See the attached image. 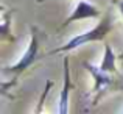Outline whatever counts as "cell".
Masks as SVG:
<instances>
[{"label": "cell", "instance_id": "1", "mask_svg": "<svg viewBox=\"0 0 123 114\" xmlns=\"http://www.w3.org/2000/svg\"><path fill=\"white\" fill-rule=\"evenodd\" d=\"M112 28H114L112 20H111V17L106 14L105 17H103L93 28L84 31V33H81V34H76V36H73L66 45H62V47H58V48H55V50H51V55L61 53V52H70V50H73V48L80 47V45L87 44V42L101 41V39H105L109 33H111Z\"/></svg>", "mask_w": 123, "mask_h": 114}, {"label": "cell", "instance_id": "2", "mask_svg": "<svg viewBox=\"0 0 123 114\" xmlns=\"http://www.w3.org/2000/svg\"><path fill=\"white\" fill-rule=\"evenodd\" d=\"M37 50H39V41H37V34H36V30H34V28H31V39H30V44H28L27 52L22 55V58L14 64V66L8 67V70L16 72V74L27 70L28 67H30L31 64H33L34 61L37 60Z\"/></svg>", "mask_w": 123, "mask_h": 114}, {"label": "cell", "instance_id": "3", "mask_svg": "<svg viewBox=\"0 0 123 114\" xmlns=\"http://www.w3.org/2000/svg\"><path fill=\"white\" fill-rule=\"evenodd\" d=\"M98 16H100V11H98V8H97L95 5L86 2V0H80L78 5L75 6V9L70 13V16L66 19V22L62 24V27H67V25H70L72 22H75V20L93 19V17H98Z\"/></svg>", "mask_w": 123, "mask_h": 114}, {"label": "cell", "instance_id": "4", "mask_svg": "<svg viewBox=\"0 0 123 114\" xmlns=\"http://www.w3.org/2000/svg\"><path fill=\"white\" fill-rule=\"evenodd\" d=\"M72 89L70 83V69H69V58H64V84L62 91L59 95V105H58V113L59 114H67L69 113V94Z\"/></svg>", "mask_w": 123, "mask_h": 114}, {"label": "cell", "instance_id": "5", "mask_svg": "<svg viewBox=\"0 0 123 114\" xmlns=\"http://www.w3.org/2000/svg\"><path fill=\"white\" fill-rule=\"evenodd\" d=\"M84 67L89 70L90 75H92V77H93V80H95V84H93V91H95L97 94H101L103 91H105L106 87H108L109 84L112 83V78L108 75V72L101 70L100 67H95V66H92V64H89V63H84Z\"/></svg>", "mask_w": 123, "mask_h": 114}, {"label": "cell", "instance_id": "6", "mask_svg": "<svg viewBox=\"0 0 123 114\" xmlns=\"http://www.w3.org/2000/svg\"><path fill=\"white\" fill-rule=\"evenodd\" d=\"M115 61H117V56L112 52V47L106 42L105 44V55H103V61L100 64V69L105 70L108 74H112L117 70V66H115Z\"/></svg>", "mask_w": 123, "mask_h": 114}, {"label": "cell", "instance_id": "7", "mask_svg": "<svg viewBox=\"0 0 123 114\" xmlns=\"http://www.w3.org/2000/svg\"><path fill=\"white\" fill-rule=\"evenodd\" d=\"M9 13H5L3 14V24H2V34L3 38H6L9 34V19H8Z\"/></svg>", "mask_w": 123, "mask_h": 114}, {"label": "cell", "instance_id": "8", "mask_svg": "<svg viewBox=\"0 0 123 114\" xmlns=\"http://www.w3.org/2000/svg\"><path fill=\"white\" fill-rule=\"evenodd\" d=\"M117 6H118V9H120L122 16H123V0H118V2H117Z\"/></svg>", "mask_w": 123, "mask_h": 114}, {"label": "cell", "instance_id": "9", "mask_svg": "<svg viewBox=\"0 0 123 114\" xmlns=\"http://www.w3.org/2000/svg\"><path fill=\"white\" fill-rule=\"evenodd\" d=\"M120 58H123V52H122V53H120Z\"/></svg>", "mask_w": 123, "mask_h": 114}, {"label": "cell", "instance_id": "10", "mask_svg": "<svg viewBox=\"0 0 123 114\" xmlns=\"http://www.w3.org/2000/svg\"><path fill=\"white\" fill-rule=\"evenodd\" d=\"M36 2H44V0H36Z\"/></svg>", "mask_w": 123, "mask_h": 114}]
</instances>
